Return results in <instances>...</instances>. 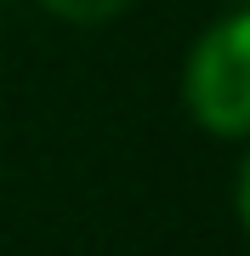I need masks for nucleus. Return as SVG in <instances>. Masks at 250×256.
Here are the masks:
<instances>
[{
    "mask_svg": "<svg viewBox=\"0 0 250 256\" xmlns=\"http://www.w3.org/2000/svg\"><path fill=\"white\" fill-rule=\"evenodd\" d=\"M40 6H46L51 18H63V23H102V18H114V12H125L131 0H40Z\"/></svg>",
    "mask_w": 250,
    "mask_h": 256,
    "instance_id": "nucleus-2",
    "label": "nucleus"
},
{
    "mask_svg": "<svg viewBox=\"0 0 250 256\" xmlns=\"http://www.w3.org/2000/svg\"><path fill=\"white\" fill-rule=\"evenodd\" d=\"M245 6H250V0H245Z\"/></svg>",
    "mask_w": 250,
    "mask_h": 256,
    "instance_id": "nucleus-4",
    "label": "nucleus"
},
{
    "mask_svg": "<svg viewBox=\"0 0 250 256\" xmlns=\"http://www.w3.org/2000/svg\"><path fill=\"white\" fill-rule=\"evenodd\" d=\"M233 200H239V216H245V228H250V154L239 165V182H233Z\"/></svg>",
    "mask_w": 250,
    "mask_h": 256,
    "instance_id": "nucleus-3",
    "label": "nucleus"
},
{
    "mask_svg": "<svg viewBox=\"0 0 250 256\" xmlns=\"http://www.w3.org/2000/svg\"><path fill=\"white\" fill-rule=\"evenodd\" d=\"M188 114L211 137H250V12L211 23L182 68Z\"/></svg>",
    "mask_w": 250,
    "mask_h": 256,
    "instance_id": "nucleus-1",
    "label": "nucleus"
}]
</instances>
